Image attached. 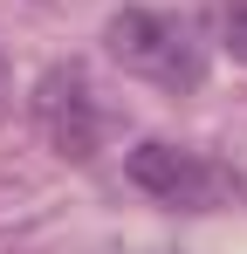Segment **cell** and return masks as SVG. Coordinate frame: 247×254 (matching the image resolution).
<instances>
[{"instance_id":"6da1fadb","label":"cell","mask_w":247,"mask_h":254,"mask_svg":"<svg viewBox=\"0 0 247 254\" xmlns=\"http://www.w3.org/2000/svg\"><path fill=\"white\" fill-rule=\"evenodd\" d=\"M103 42L130 76H144L158 89H199V76H206V48L192 42V28L172 21V14H151V7H124L103 28Z\"/></svg>"},{"instance_id":"7a4b0ae2","label":"cell","mask_w":247,"mask_h":254,"mask_svg":"<svg viewBox=\"0 0 247 254\" xmlns=\"http://www.w3.org/2000/svg\"><path fill=\"white\" fill-rule=\"evenodd\" d=\"M130 186L151 192L165 206H213L234 179L213 165L206 151H185V144H137L130 151Z\"/></svg>"},{"instance_id":"3957f363","label":"cell","mask_w":247,"mask_h":254,"mask_svg":"<svg viewBox=\"0 0 247 254\" xmlns=\"http://www.w3.org/2000/svg\"><path fill=\"white\" fill-rule=\"evenodd\" d=\"M35 117H41V130L55 137L62 158H89V151H96V103H89V89H82L76 69H55V76L41 83Z\"/></svg>"},{"instance_id":"277c9868","label":"cell","mask_w":247,"mask_h":254,"mask_svg":"<svg viewBox=\"0 0 247 254\" xmlns=\"http://www.w3.org/2000/svg\"><path fill=\"white\" fill-rule=\"evenodd\" d=\"M220 35H227V48H234V62H247V0H234V7L220 14Z\"/></svg>"}]
</instances>
